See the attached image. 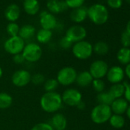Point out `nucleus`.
<instances>
[{
    "label": "nucleus",
    "instance_id": "1",
    "mask_svg": "<svg viewBox=\"0 0 130 130\" xmlns=\"http://www.w3.org/2000/svg\"><path fill=\"white\" fill-rule=\"evenodd\" d=\"M61 95L57 92H45L40 99L41 109L48 113H55L63 106Z\"/></svg>",
    "mask_w": 130,
    "mask_h": 130
},
{
    "label": "nucleus",
    "instance_id": "2",
    "mask_svg": "<svg viewBox=\"0 0 130 130\" xmlns=\"http://www.w3.org/2000/svg\"><path fill=\"white\" fill-rule=\"evenodd\" d=\"M87 17L97 25L105 24L109 19V12L106 7L102 4H94L87 9Z\"/></svg>",
    "mask_w": 130,
    "mask_h": 130
},
{
    "label": "nucleus",
    "instance_id": "3",
    "mask_svg": "<svg viewBox=\"0 0 130 130\" xmlns=\"http://www.w3.org/2000/svg\"><path fill=\"white\" fill-rule=\"evenodd\" d=\"M112 116V110L109 106L98 104L91 111L90 117L96 124H103L109 120Z\"/></svg>",
    "mask_w": 130,
    "mask_h": 130
},
{
    "label": "nucleus",
    "instance_id": "4",
    "mask_svg": "<svg viewBox=\"0 0 130 130\" xmlns=\"http://www.w3.org/2000/svg\"><path fill=\"white\" fill-rule=\"evenodd\" d=\"M77 72L73 67H64L62 68L57 74L56 80H57L59 85H62L64 87H68L76 81Z\"/></svg>",
    "mask_w": 130,
    "mask_h": 130
},
{
    "label": "nucleus",
    "instance_id": "5",
    "mask_svg": "<svg viewBox=\"0 0 130 130\" xmlns=\"http://www.w3.org/2000/svg\"><path fill=\"white\" fill-rule=\"evenodd\" d=\"M71 49L74 56L79 60H87L90 58L93 52V45L84 40L74 43Z\"/></svg>",
    "mask_w": 130,
    "mask_h": 130
},
{
    "label": "nucleus",
    "instance_id": "6",
    "mask_svg": "<svg viewBox=\"0 0 130 130\" xmlns=\"http://www.w3.org/2000/svg\"><path fill=\"white\" fill-rule=\"evenodd\" d=\"M42 49L36 43H28L25 44L22 54L25 60L28 62L35 63L38 61L42 56Z\"/></svg>",
    "mask_w": 130,
    "mask_h": 130
},
{
    "label": "nucleus",
    "instance_id": "7",
    "mask_svg": "<svg viewBox=\"0 0 130 130\" xmlns=\"http://www.w3.org/2000/svg\"><path fill=\"white\" fill-rule=\"evenodd\" d=\"M25 46V41L18 35L8 38L4 44V49L7 53L15 55L22 53Z\"/></svg>",
    "mask_w": 130,
    "mask_h": 130
},
{
    "label": "nucleus",
    "instance_id": "8",
    "mask_svg": "<svg viewBox=\"0 0 130 130\" xmlns=\"http://www.w3.org/2000/svg\"><path fill=\"white\" fill-rule=\"evenodd\" d=\"M62 102L68 106H77L82 101L81 93L74 88H68L65 90L61 95Z\"/></svg>",
    "mask_w": 130,
    "mask_h": 130
},
{
    "label": "nucleus",
    "instance_id": "9",
    "mask_svg": "<svg viewBox=\"0 0 130 130\" xmlns=\"http://www.w3.org/2000/svg\"><path fill=\"white\" fill-rule=\"evenodd\" d=\"M108 70V65L105 61L97 60L91 63L89 72L93 79H101L106 75Z\"/></svg>",
    "mask_w": 130,
    "mask_h": 130
},
{
    "label": "nucleus",
    "instance_id": "10",
    "mask_svg": "<svg viewBox=\"0 0 130 130\" xmlns=\"http://www.w3.org/2000/svg\"><path fill=\"white\" fill-rule=\"evenodd\" d=\"M31 74L27 70H18L12 76V83L17 87H24L31 82Z\"/></svg>",
    "mask_w": 130,
    "mask_h": 130
},
{
    "label": "nucleus",
    "instance_id": "11",
    "mask_svg": "<svg viewBox=\"0 0 130 130\" xmlns=\"http://www.w3.org/2000/svg\"><path fill=\"white\" fill-rule=\"evenodd\" d=\"M65 36H67L74 44L84 40L87 37V30L81 25H73L67 30Z\"/></svg>",
    "mask_w": 130,
    "mask_h": 130
},
{
    "label": "nucleus",
    "instance_id": "12",
    "mask_svg": "<svg viewBox=\"0 0 130 130\" xmlns=\"http://www.w3.org/2000/svg\"><path fill=\"white\" fill-rule=\"evenodd\" d=\"M40 24L42 28L51 31L57 26V19L52 13L44 11L40 15Z\"/></svg>",
    "mask_w": 130,
    "mask_h": 130
},
{
    "label": "nucleus",
    "instance_id": "13",
    "mask_svg": "<svg viewBox=\"0 0 130 130\" xmlns=\"http://www.w3.org/2000/svg\"><path fill=\"white\" fill-rule=\"evenodd\" d=\"M49 124L54 130H65L68 125V119L63 114L60 112H55L51 117Z\"/></svg>",
    "mask_w": 130,
    "mask_h": 130
},
{
    "label": "nucleus",
    "instance_id": "14",
    "mask_svg": "<svg viewBox=\"0 0 130 130\" xmlns=\"http://www.w3.org/2000/svg\"><path fill=\"white\" fill-rule=\"evenodd\" d=\"M108 80L112 84H119L124 78V71L119 66L112 67L106 74Z\"/></svg>",
    "mask_w": 130,
    "mask_h": 130
},
{
    "label": "nucleus",
    "instance_id": "15",
    "mask_svg": "<svg viewBox=\"0 0 130 130\" xmlns=\"http://www.w3.org/2000/svg\"><path fill=\"white\" fill-rule=\"evenodd\" d=\"M47 8L51 12L58 14L64 12L68 7L64 1H60V0H47Z\"/></svg>",
    "mask_w": 130,
    "mask_h": 130
},
{
    "label": "nucleus",
    "instance_id": "16",
    "mask_svg": "<svg viewBox=\"0 0 130 130\" xmlns=\"http://www.w3.org/2000/svg\"><path fill=\"white\" fill-rule=\"evenodd\" d=\"M20 8L16 4L9 5L5 10V17L10 22H15L20 17Z\"/></svg>",
    "mask_w": 130,
    "mask_h": 130
},
{
    "label": "nucleus",
    "instance_id": "17",
    "mask_svg": "<svg viewBox=\"0 0 130 130\" xmlns=\"http://www.w3.org/2000/svg\"><path fill=\"white\" fill-rule=\"evenodd\" d=\"M70 17L73 22L76 23H80L87 17V9L84 6L74 9L71 12Z\"/></svg>",
    "mask_w": 130,
    "mask_h": 130
},
{
    "label": "nucleus",
    "instance_id": "18",
    "mask_svg": "<svg viewBox=\"0 0 130 130\" xmlns=\"http://www.w3.org/2000/svg\"><path fill=\"white\" fill-rule=\"evenodd\" d=\"M128 106V102L125 99L119 98L114 100L110 106V108L112 112H113L115 114L121 115L126 111Z\"/></svg>",
    "mask_w": 130,
    "mask_h": 130
},
{
    "label": "nucleus",
    "instance_id": "19",
    "mask_svg": "<svg viewBox=\"0 0 130 130\" xmlns=\"http://www.w3.org/2000/svg\"><path fill=\"white\" fill-rule=\"evenodd\" d=\"M93 80V77L90 74L89 71H82L77 75L76 78V83L77 84L78 86L81 87H87L90 86Z\"/></svg>",
    "mask_w": 130,
    "mask_h": 130
},
{
    "label": "nucleus",
    "instance_id": "20",
    "mask_svg": "<svg viewBox=\"0 0 130 130\" xmlns=\"http://www.w3.org/2000/svg\"><path fill=\"white\" fill-rule=\"evenodd\" d=\"M23 8L25 12L30 15H36L40 9L39 2L38 0H24Z\"/></svg>",
    "mask_w": 130,
    "mask_h": 130
},
{
    "label": "nucleus",
    "instance_id": "21",
    "mask_svg": "<svg viewBox=\"0 0 130 130\" xmlns=\"http://www.w3.org/2000/svg\"><path fill=\"white\" fill-rule=\"evenodd\" d=\"M35 28L31 25H25L20 28L19 36L22 38L25 41L26 40H29L34 37L35 35Z\"/></svg>",
    "mask_w": 130,
    "mask_h": 130
},
{
    "label": "nucleus",
    "instance_id": "22",
    "mask_svg": "<svg viewBox=\"0 0 130 130\" xmlns=\"http://www.w3.org/2000/svg\"><path fill=\"white\" fill-rule=\"evenodd\" d=\"M52 35H53V33L51 31L41 28L38 31V33L36 35V38L39 43L47 44L51 41Z\"/></svg>",
    "mask_w": 130,
    "mask_h": 130
},
{
    "label": "nucleus",
    "instance_id": "23",
    "mask_svg": "<svg viewBox=\"0 0 130 130\" xmlns=\"http://www.w3.org/2000/svg\"><path fill=\"white\" fill-rule=\"evenodd\" d=\"M13 103L12 96L6 92L0 93V109H6L9 108Z\"/></svg>",
    "mask_w": 130,
    "mask_h": 130
},
{
    "label": "nucleus",
    "instance_id": "24",
    "mask_svg": "<svg viewBox=\"0 0 130 130\" xmlns=\"http://www.w3.org/2000/svg\"><path fill=\"white\" fill-rule=\"evenodd\" d=\"M114 98L112 96V95L109 92H101L99 93L96 96V100L99 103V104L106 105V106H111L112 102L114 101Z\"/></svg>",
    "mask_w": 130,
    "mask_h": 130
},
{
    "label": "nucleus",
    "instance_id": "25",
    "mask_svg": "<svg viewBox=\"0 0 130 130\" xmlns=\"http://www.w3.org/2000/svg\"><path fill=\"white\" fill-rule=\"evenodd\" d=\"M109 93L112 95V96L115 100L119 99L125 93V86H124V84H122L120 83L119 84H115L110 87Z\"/></svg>",
    "mask_w": 130,
    "mask_h": 130
},
{
    "label": "nucleus",
    "instance_id": "26",
    "mask_svg": "<svg viewBox=\"0 0 130 130\" xmlns=\"http://www.w3.org/2000/svg\"><path fill=\"white\" fill-rule=\"evenodd\" d=\"M117 59L122 64H128L130 63V49L128 47H122L117 53Z\"/></svg>",
    "mask_w": 130,
    "mask_h": 130
},
{
    "label": "nucleus",
    "instance_id": "27",
    "mask_svg": "<svg viewBox=\"0 0 130 130\" xmlns=\"http://www.w3.org/2000/svg\"><path fill=\"white\" fill-rule=\"evenodd\" d=\"M93 51L98 55H105L109 51V46L104 41H98L93 46Z\"/></svg>",
    "mask_w": 130,
    "mask_h": 130
},
{
    "label": "nucleus",
    "instance_id": "28",
    "mask_svg": "<svg viewBox=\"0 0 130 130\" xmlns=\"http://www.w3.org/2000/svg\"><path fill=\"white\" fill-rule=\"evenodd\" d=\"M110 125L116 128H120L125 125V119L121 115H112L109 119Z\"/></svg>",
    "mask_w": 130,
    "mask_h": 130
},
{
    "label": "nucleus",
    "instance_id": "29",
    "mask_svg": "<svg viewBox=\"0 0 130 130\" xmlns=\"http://www.w3.org/2000/svg\"><path fill=\"white\" fill-rule=\"evenodd\" d=\"M44 84V90L45 92H54L58 88L59 84L57 80L54 78H50L45 80Z\"/></svg>",
    "mask_w": 130,
    "mask_h": 130
},
{
    "label": "nucleus",
    "instance_id": "30",
    "mask_svg": "<svg viewBox=\"0 0 130 130\" xmlns=\"http://www.w3.org/2000/svg\"><path fill=\"white\" fill-rule=\"evenodd\" d=\"M20 27L15 22H9L6 26L7 33L10 35V37H15L19 35Z\"/></svg>",
    "mask_w": 130,
    "mask_h": 130
},
{
    "label": "nucleus",
    "instance_id": "31",
    "mask_svg": "<svg viewBox=\"0 0 130 130\" xmlns=\"http://www.w3.org/2000/svg\"><path fill=\"white\" fill-rule=\"evenodd\" d=\"M91 84H92L93 88L94 89V90L96 92H97L98 93L104 91L105 83L101 79H93V80Z\"/></svg>",
    "mask_w": 130,
    "mask_h": 130
},
{
    "label": "nucleus",
    "instance_id": "32",
    "mask_svg": "<svg viewBox=\"0 0 130 130\" xmlns=\"http://www.w3.org/2000/svg\"><path fill=\"white\" fill-rule=\"evenodd\" d=\"M74 43L67 37V36H63L62 38H60L59 41V45L62 49L64 50H68L72 47Z\"/></svg>",
    "mask_w": 130,
    "mask_h": 130
},
{
    "label": "nucleus",
    "instance_id": "33",
    "mask_svg": "<svg viewBox=\"0 0 130 130\" xmlns=\"http://www.w3.org/2000/svg\"><path fill=\"white\" fill-rule=\"evenodd\" d=\"M64 2L67 4L68 8H71L74 9L83 6L85 0H64Z\"/></svg>",
    "mask_w": 130,
    "mask_h": 130
},
{
    "label": "nucleus",
    "instance_id": "34",
    "mask_svg": "<svg viewBox=\"0 0 130 130\" xmlns=\"http://www.w3.org/2000/svg\"><path fill=\"white\" fill-rule=\"evenodd\" d=\"M45 81V77L43 74L38 73V74H35L31 76V82L35 84V85H41L43 84Z\"/></svg>",
    "mask_w": 130,
    "mask_h": 130
},
{
    "label": "nucleus",
    "instance_id": "35",
    "mask_svg": "<svg viewBox=\"0 0 130 130\" xmlns=\"http://www.w3.org/2000/svg\"><path fill=\"white\" fill-rule=\"evenodd\" d=\"M121 43L123 47H130V33L127 31H124L121 35Z\"/></svg>",
    "mask_w": 130,
    "mask_h": 130
},
{
    "label": "nucleus",
    "instance_id": "36",
    "mask_svg": "<svg viewBox=\"0 0 130 130\" xmlns=\"http://www.w3.org/2000/svg\"><path fill=\"white\" fill-rule=\"evenodd\" d=\"M31 130H54V128L47 122H39L35 125Z\"/></svg>",
    "mask_w": 130,
    "mask_h": 130
},
{
    "label": "nucleus",
    "instance_id": "37",
    "mask_svg": "<svg viewBox=\"0 0 130 130\" xmlns=\"http://www.w3.org/2000/svg\"><path fill=\"white\" fill-rule=\"evenodd\" d=\"M108 6L114 9H119L122 5V0H107Z\"/></svg>",
    "mask_w": 130,
    "mask_h": 130
},
{
    "label": "nucleus",
    "instance_id": "38",
    "mask_svg": "<svg viewBox=\"0 0 130 130\" xmlns=\"http://www.w3.org/2000/svg\"><path fill=\"white\" fill-rule=\"evenodd\" d=\"M12 60H13V61L16 64H22V63H23L25 61V58H24V57H23L22 53L13 55Z\"/></svg>",
    "mask_w": 130,
    "mask_h": 130
},
{
    "label": "nucleus",
    "instance_id": "39",
    "mask_svg": "<svg viewBox=\"0 0 130 130\" xmlns=\"http://www.w3.org/2000/svg\"><path fill=\"white\" fill-rule=\"evenodd\" d=\"M124 86H125V100L130 102V84L124 83Z\"/></svg>",
    "mask_w": 130,
    "mask_h": 130
},
{
    "label": "nucleus",
    "instance_id": "40",
    "mask_svg": "<svg viewBox=\"0 0 130 130\" xmlns=\"http://www.w3.org/2000/svg\"><path fill=\"white\" fill-rule=\"evenodd\" d=\"M125 73L126 76L130 79V63L128 64H127L125 70Z\"/></svg>",
    "mask_w": 130,
    "mask_h": 130
},
{
    "label": "nucleus",
    "instance_id": "41",
    "mask_svg": "<svg viewBox=\"0 0 130 130\" xmlns=\"http://www.w3.org/2000/svg\"><path fill=\"white\" fill-rule=\"evenodd\" d=\"M77 109H80V110H83V109H85V103L83 102V101H81L80 103H78V105L76 106Z\"/></svg>",
    "mask_w": 130,
    "mask_h": 130
},
{
    "label": "nucleus",
    "instance_id": "42",
    "mask_svg": "<svg viewBox=\"0 0 130 130\" xmlns=\"http://www.w3.org/2000/svg\"><path fill=\"white\" fill-rule=\"evenodd\" d=\"M125 31H127L128 33H130V20L128 22V23L126 25V29H125Z\"/></svg>",
    "mask_w": 130,
    "mask_h": 130
},
{
    "label": "nucleus",
    "instance_id": "43",
    "mask_svg": "<svg viewBox=\"0 0 130 130\" xmlns=\"http://www.w3.org/2000/svg\"><path fill=\"white\" fill-rule=\"evenodd\" d=\"M126 114H127V116L128 117V119H130V106H128V108L126 109Z\"/></svg>",
    "mask_w": 130,
    "mask_h": 130
},
{
    "label": "nucleus",
    "instance_id": "44",
    "mask_svg": "<svg viewBox=\"0 0 130 130\" xmlns=\"http://www.w3.org/2000/svg\"><path fill=\"white\" fill-rule=\"evenodd\" d=\"M3 71L2 68L0 67V79L3 77Z\"/></svg>",
    "mask_w": 130,
    "mask_h": 130
},
{
    "label": "nucleus",
    "instance_id": "45",
    "mask_svg": "<svg viewBox=\"0 0 130 130\" xmlns=\"http://www.w3.org/2000/svg\"><path fill=\"white\" fill-rule=\"evenodd\" d=\"M125 1H126V2H127V3H128L129 5H130V0H125Z\"/></svg>",
    "mask_w": 130,
    "mask_h": 130
}]
</instances>
